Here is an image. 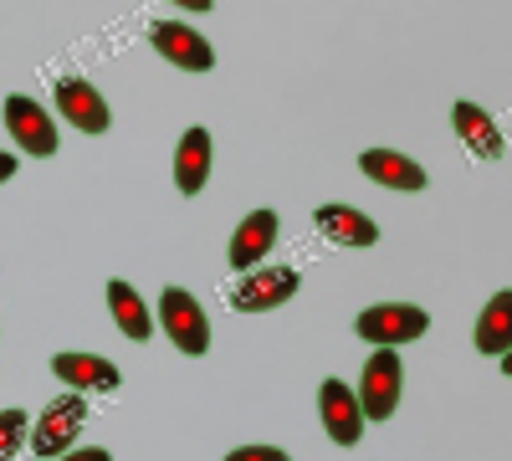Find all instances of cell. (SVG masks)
<instances>
[{"mask_svg": "<svg viewBox=\"0 0 512 461\" xmlns=\"http://www.w3.org/2000/svg\"><path fill=\"white\" fill-rule=\"evenodd\" d=\"M159 323L169 333V344H175L185 359H205L210 354V323H205V308L195 303V292L164 287L159 292Z\"/></svg>", "mask_w": 512, "mask_h": 461, "instance_id": "1", "label": "cell"}, {"mask_svg": "<svg viewBox=\"0 0 512 461\" xmlns=\"http://www.w3.org/2000/svg\"><path fill=\"white\" fill-rule=\"evenodd\" d=\"M354 328H359V339H369L379 349H400V344L420 339V333L431 328V313L415 308V303H374L354 318Z\"/></svg>", "mask_w": 512, "mask_h": 461, "instance_id": "2", "label": "cell"}, {"mask_svg": "<svg viewBox=\"0 0 512 461\" xmlns=\"http://www.w3.org/2000/svg\"><path fill=\"white\" fill-rule=\"evenodd\" d=\"M400 385H405V364L395 349H379L364 359V380H359V410L364 421H390L395 405H400Z\"/></svg>", "mask_w": 512, "mask_h": 461, "instance_id": "3", "label": "cell"}, {"mask_svg": "<svg viewBox=\"0 0 512 461\" xmlns=\"http://www.w3.org/2000/svg\"><path fill=\"white\" fill-rule=\"evenodd\" d=\"M82 421H88V400H82L77 390H72V395H62V400H52L47 410L36 415V426H31V451L57 461L62 451H72V446H77Z\"/></svg>", "mask_w": 512, "mask_h": 461, "instance_id": "4", "label": "cell"}, {"mask_svg": "<svg viewBox=\"0 0 512 461\" xmlns=\"http://www.w3.org/2000/svg\"><path fill=\"white\" fill-rule=\"evenodd\" d=\"M297 287H303V272H292V267H251V272H241V287L231 292V308L236 313H272Z\"/></svg>", "mask_w": 512, "mask_h": 461, "instance_id": "5", "label": "cell"}, {"mask_svg": "<svg viewBox=\"0 0 512 461\" xmlns=\"http://www.w3.org/2000/svg\"><path fill=\"white\" fill-rule=\"evenodd\" d=\"M149 41H154V52L169 67H180V72H210V67H216V52H210V41L195 26L159 21V26H149Z\"/></svg>", "mask_w": 512, "mask_h": 461, "instance_id": "6", "label": "cell"}, {"mask_svg": "<svg viewBox=\"0 0 512 461\" xmlns=\"http://www.w3.org/2000/svg\"><path fill=\"white\" fill-rule=\"evenodd\" d=\"M6 129L36 159H52L57 154V123H52V113L41 108V103H31V98H21V93L6 98Z\"/></svg>", "mask_w": 512, "mask_h": 461, "instance_id": "7", "label": "cell"}, {"mask_svg": "<svg viewBox=\"0 0 512 461\" xmlns=\"http://www.w3.org/2000/svg\"><path fill=\"white\" fill-rule=\"evenodd\" d=\"M57 108H62V118L72 123L77 134H108V123H113L103 93L93 88L88 77H62L57 82Z\"/></svg>", "mask_w": 512, "mask_h": 461, "instance_id": "8", "label": "cell"}, {"mask_svg": "<svg viewBox=\"0 0 512 461\" xmlns=\"http://www.w3.org/2000/svg\"><path fill=\"white\" fill-rule=\"evenodd\" d=\"M52 374H57L67 390H77V395H108V390L123 385L118 364H108V359H98V354H77V349L57 354V359H52Z\"/></svg>", "mask_w": 512, "mask_h": 461, "instance_id": "9", "label": "cell"}, {"mask_svg": "<svg viewBox=\"0 0 512 461\" xmlns=\"http://www.w3.org/2000/svg\"><path fill=\"white\" fill-rule=\"evenodd\" d=\"M318 410H323V426L338 446H354L364 436V410H359V395L344 385V380H323L318 385Z\"/></svg>", "mask_w": 512, "mask_h": 461, "instance_id": "10", "label": "cell"}, {"mask_svg": "<svg viewBox=\"0 0 512 461\" xmlns=\"http://www.w3.org/2000/svg\"><path fill=\"white\" fill-rule=\"evenodd\" d=\"M277 246V211H251L236 231H231V246H226V262L236 272H251L267 262V251Z\"/></svg>", "mask_w": 512, "mask_h": 461, "instance_id": "11", "label": "cell"}, {"mask_svg": "<svg viewBox=\"0 0 512 461\" xmlns=\"http://www.w3.org/2000/svg\"><path fill=\"white\" fill-rule=\"evenodd\" d=\"M359 170L374 180V185H384V190H400V195H420L425 185V170L415 159H405L400 149H364L359 154Z\"/></svg>", "mask_w": 512, "mask_h": 461, "instance_id": "12", "label": "cell"}, {"mask_svg": "<svg viewBox=\"0 0 512 461\" xmlns=\"http://www.w3.org/2000/svg\"><path fill=\"white\" fill-rule=\"evenodd\" d=\"M451 129H456V139L472 149L477 159H502L507 154V144H502V129L492 123V113L487 108H477L472 98H461L456 108H451Z\"/></svg>", "mask_w": 512, "mask_h": 461, "instance_id": "13", "label": "cell"}, {"mask_svg": "<svg viewBox=\"0 0 512 461\" xmlns=\"http://www.w3.org/2000/svg\"><path fill=\"white\" fill-rule=\"evenodd\" d=\"M313 221L333 246H374L379 241V226L364 211H354V205H318Z\"/></svg>", "mask_w": 512, "mask_h": 461, "instance_id": "14", "label": "cell"}, {"mask_svg": "<svg viewBox=\"0 0 512 461\" xmlns=\"http://www.w3.org/2000/svg\"><path fill=\"white\" fill-rule=\"evenodd\" d=\"M205 180H210V134L185 129V139L175 149V185H180V195H200Z\"/></svg>", "mask_w": 512, "mask_h": 461, "instance_id": "15", "label": "cell"}, {"mask_svg": "<svg viewBox=\"0 0 512 461\" xmlns=\"http://www.w3.org/2000/svg\"><path fill=\"white\" fill-rule=\"evenodd\" d=\"M472 344H477V354H507L512 349V287L507 292H497V298L482 308V318H477V333H472Z\"/></svg>", "mask_w": 512, "mask_h": 461, "instance_id": "16", "label": "cell"}, {"mask_svg": "<svg viewBox=\"0 0 512 461\" xmlns=\"http://www.w3.org/2000/svg\"><path fill=\"white\" fill-rule=\"evenodd\" d=\"M108 308H113V323L123 328V339L144 344L149 333H154V313L144 308V298H139V292L128 287L123 277H113V282H108Z\"/></svg>", "mask_w": 512, "mask_h": 461, "instance_id": "17", "label": "cell"}, {"mask_svg": "<svg viewBox=\"0 0 512 461\" xmlns=\"http://www.w3.org/2000/svg\"><path fill=\"white\" fill-rule=\"evenodd\" d=\"M26 431H31V415L26 410H0V461H16L21 441H31Z\"/></svg>", "mask_w": 512, "mask_h": 461, "instance_id": "18", "label": "cell"}, {"mask_svg": "<svg viewBox=\"0 0 512 461\" xmlns=\"http://www.w3.org/2000/svg\"><path fill=\"white\" fill-rule=\"evenodd\" d=\"M226 461H292V456L277 451V446H241V451H231Z\"/></svg>", "mask_w": 512, "mask_h": 461, "instance_id": "19", "label": "cell"}, {"mask_svg": "<svg viewBox=\"0 0 512 461\" xmlns=\"http://www.w3.org/2000/svg\"><path fill=\"white\" fill-rule=\"evenodd\" d=\"M57 461H113V456H108V451H103V446H82V451H77V446H72V451H62V456H57Z\"/></svg>", "mask_w": 512, "mask_h": 461, "instance_id": "20", "label": "cell"}, {"mask_svg": "<svg viewBox=\"0 0 512 461\" xmlns=\"http://www.w3.org/2000/svg\"><path fill=\"white\" fill-rule=\"evenodd\" d=\"M16 175V154H0V185H6Z\"/></svg>", "mask_w": 512, "mask_h": 461, "instance_id": "21", "label": "cell"}, {"mask_svg": "<svg viewBox=\"0 0 512 461\" xmlns=\"http://www.w3.org/2000/svg\"><path fill=\"white\" fill-rule=\"evenodd\" d=\"M175 6H185V11H210L216 0H175Z\"/></svg>", "mask_w": 512, "mask_h": 461, "instance_id": "22", "label": "cell"}, {"mask_svg": "<svg viewBox=\"0 0 512 461\" xmlns=\"http://www.w3.org/2000/svg\"><path fill=\"white\" fill-rule=\"evenodd\" d=\"M502 374H512V349H507V354H502Z\"/></svg>", "mask_w": 512, "mask_h": 461, "instance_id": "23", "label": "cell"}]
</instances>
